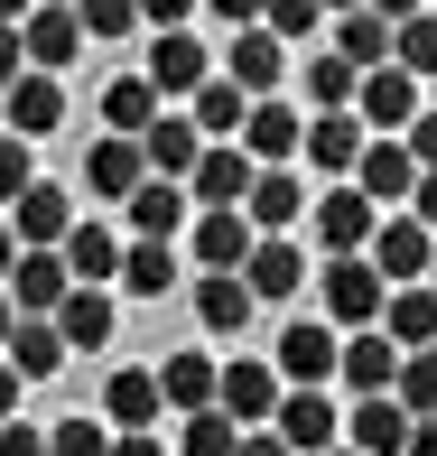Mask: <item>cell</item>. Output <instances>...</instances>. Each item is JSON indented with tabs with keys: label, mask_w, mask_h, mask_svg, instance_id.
Listing matches in <instances>:
<instances>
[{
	"label": "cell",
	"mask_w": 437,
	"mask_h": 456,
	"mask_svg": "<svg viewBox=\"0 0 437 456\" xmlns=\"http://www.w3.org/2000/svg\"><path fill=\"white\" fill-rule=\"evenodd\" d=\"M336 326L326 317H288L279 326V354H270V372H279V391H326L336 382Z\"/></svg>",
	"instance_id": "1"
},
{
	"label": "cell",
	"mask_w": 437,
	"mask_h": 456,
	"mask_svg": "<svg viewBox=\"0 0 437 456\" xmlns=\"http://www.w3.org/2000/svg\"><path fill=\"white\" fill-rule=\"evenodd\" d=\"M252 177H261V168L233 150V140H205V159L186 168V205H196V215H242Z\"/></svg>",
	"instance_id": "2"
},
{
	"label": "cell",
	"mask_w": 437,
	"mask_h": 456,
	"mask_svg": "<svg viewBox=\"0 0 437 456\" xmlns=\"http://www.w3.org/2000/svg\"><path fill=\"white\" fill-rule=\"evenodd\" d=\"M307 280H326V289H317V298H326V326H372V317H382V271H372L363 252L317 261Z\"/></svg>",
	"instance_id": "3"
},
{
	"label": "cell",
	"mask_w": 437,
	"mask_h": 456,
	"mask_svg": "<svg viewBox=\"0 0 437 456\" xmlns=\"http://www.w3.org/2000/svg\"><path fill=\"white\" fill-rule=\"evenodd\" d=\"M214 410H223L233 428H270V410H279V372H270L261 354L214 363Z\"/></svg>",
	"instance_id": "4"
},
{
	"label": "cell",
	"mask_w": 437,
	"mask_h": 456,
	"mask_svg": "<svg viewBox=\"0 0 437 456\" xmlns=\"http://www.w3.org/2000/svg\"><path fill=\"white\" fill-rule=\"evenodd\" d=\"M344 186L372 205V215H401L409 186H419V159H409L401 140H363V159H353V177H344Z\"/></svg>",
	"instance_id": "5"
},
{
	"label": "cell",
	"mask_w": 437,
	"mask_h": 456,
	"mask_svg": "<svg viewBox=\"0 0 437 456\" xmlns=\"http://www.w3.org/2000/svg\"><path fill=\"white\" fill-rule=\"evenodd\" d=\"M270 438H279L288 456H326L344 438V410L326 401V391H279V410H270Z\"/></svg>",
	"instance_id": "6"
},
{
	"label": "cell",
	"mask_w": 437,
	"mask_h": 456,
	"mask_svg": "<svg viewBox=\"0 0 437 456\" xmlns=\"http://www.w3.org/2000/svg\"><path fill=\"white\" fill-rule=\"evenodd\" d=\"M419 112H428V102H419V85H409L401 66H372L363 85H353V121H363L372 140H401Z\"/></svg>",
	"instance_id": "7"
},
{
	"label": "cell",
	"mask_w": 437,
	"mask_h": 456,
	"mask_svg": "<svg viewBox=\"0 0 437 456\" xmlns=\"http://www.w3.org/2000/svg\"><path fill=\"white\" fill-rule=\"evenodd\" d=\"M428 252H437V233H428V224H409V215H382V224H372V242H363V261L382 271V289L428 280Z\"/></svg>",
	"instance_id": "8"
},
{
	"label": "cell",
	"mask_w": 437,
	"mask_h": 456,
	"mask_svg": "<svg viewBox=\"0 0 437 456\" xmlns=\"http://www.w3.org/2000/svg\"><path fill=\"white\" fill-rule=\"evenodd\" d=\"M279 75H288V47H279V37H270V28H233V47H223V85H233L242 102H270Z\"/></svg>",
	"instance_id": "9"
},
{
	"label": "cell",
	"mask_w": 437,
	"mask_h": 456,
	"mask_svg": "<svg viewBox=\"0 0 437 456\" xmlns=\"http://www.w3.org/2000/svg\"><path fill=\"white\" fill-rule=\"evenodd\" d=\"M336 447H353V456H409V410L391 401V391H363V401L344 410V438Z\"/></svg>",
	"instance_id": "10"
},
{
	"label": "cell",
	"mask_w": 437,
	"mask_h": 456,
	"mask_svg": "<svg viewBox=\"0 0 437 456\" xmlns=\"http://www.w3.org/2000/svg\"><path fill=\"white\" fill-rule=\"evenodd\" d=\"M242 289H252V307L261 298H298V289H307V252L288 233H252V252H242Z\"/></svg>",
	"instance_id": "11"
},
{
	"label": "cell",
	"mask_w": 437,
	"mask_h": 456,
	"mask_svg": "<svg viewBox=\"0 0 437 456\" xmlns=\"http://www.w3.org/2000/svg\"><path fill=\"white\" fill-rule=\"evenodd\" d=\"M298 131H307V121L288 112L279 94H270V102H252V112H242V131H233V150L252 159V168H288V159H298Z\"/></svg>",
	"instance_id": "12"
},
{
	"label": "cell",
	"mask_w": 437,
	"mask_h": 456,
	"mask_svg": "<svg viewBox=\"0 0 437 456\" xmlns=\"http://www.w3.org/2000/svg\"><path fill=\"white\" fill-rule=\"evenodd\" d=\"M307 215H317V252H326V261L363 252V242H372V224H382L363 196H353V186H326V196H307Z\"/></svg>",
	"instance_id": "13"
},
{
	"label": "cell",
	"mask_w": 437,
	"mask_h": 456,
	"mask_svg": "<svg viewBox=\"0 0 437 456\" xmlns=\"http://www.w3.org/2000/svg\"><path fill=\"white\" fill-rule=\"evenodd\" d=\"M205 75H214V56H205L186 28H158V47H150V66H140V85H150L158 102H177V94H196Z\"/></svg>",
	"instance_id": "14"
},
{
	"label": "cell",
	"mask_w": 437,
	"mask_h": 456,
	"mask_svg": "<svg viewBox=\"0 0 437 456\" xmlns=\"http://www.w3.org/2000/svg\"><path fill=\"white\" fill-rule=\"evenodd\" d=\"M363 121H353V112H317V121H307V131H298V159H307V168H317V177H353V159H363Z\"/></svg>",
	"instance_id": "15"
},
{
	"label": "cell",
	"mask_w": 437,
	"mask_h": 456,
	"mask_svg": "<svg viewBox=\"0 0 437 456\" xmlns=\"http://www.w3.org/2000/svg\"><path fill=\"white\" fill-rule=\"evenodd\" d=\"M19 56H28V75H66L75 56H85L75 10H28V19H19Z\"/></svg>",
	"instance_id": "16"
},
{
	"label": "cell",
	"mask_w": 437,
	"mask_h": 456,
	"mask_svg": "<svg viewBox=\"0 0 437 456\" xmlns=\"http://www.w3.org/2000/svg\"><path fill=\"white\" fill-rule=\"evenodd\" d=\"M372 326H382L401 354H428V345H437V289H428V280L382 289V317H372Z\"/></svg>",
	"instance_id": "17"
},
{
	"label": "cell",
	"mask_w": 437,
	"mask_h": 456,
	"mask_svg": "<svg viewBox=\"0 0 437 456\" xmlns=\"http://www.w3.org/2000/svg\"><path fill=\"white\" fill-rule=\"evenodd\" d=\"M66 224H75V196H66V186H47V177H37L28 196L10 205V233H19V252H56V242H66Z\"/></svg>",
	"instance_id": "18"
},
{
	"label": "cell",
	"mask_w": 437,
	"mask_h": 456,
	"mask_svg": "<svg viewBox=\"0 0 437 456\" xmlns=\"http://www.w3.org/2000/svg\"><path fill=\"white\" fill-rule=\"evenodd\" d=\"M205 159V131L196 121H177V112H158L150 131H140V168L150 177H168V186H186V168Z\"/></svg>",
	"instance_id": "19"
},
{
	"label": "cell",
	"mask_w": 437,
	"mask_h": 456,
	"mask_svg": "<svg viewBox=\"0 0 437 456\" xmlns=\"http://www.w3.org/2000/svg\"><path fill=\"white\" fill-rule=\"evenodd\" d=\"M298 215H307V177L298 168H261L252 196H242V224H252V233H288Z\"/></svg>",
	"instance_id": "20"
},
{
	"label": "cell",
	"mask_w": 437,
	"mask_h": 456,
	"mask_svg": "<svg viewBox=\"0 0 437 456\" xmlns=\"http://www.w3.org/2000/svg\"><path fill=\"white\" fill-rule=\"evenodd\" d=\"M56 261H66V280H75V289H102V280H121V242L102 233L93 215H75V224H66V242H56Z\"/></svg>",
	"instance_id": "21"
},
{
	"label": "cell",
	"mask_w": 437,
	"mask_h": 456,
	"mask_svg": "<svg viewBox=\"0 0 437 456\" xmlns=\"http://www.w3.org/2000/svg\"><path fill=\"white\" fill-rule=\"evenodd\" d=\"M0 112H10V140H47L56 121H66V85H56V75H19V85L0 94Z\"/></svg>",
	"instance_id": "22"
},
{
	"label": "cell",
	"mask_w": 437,
	"mask_h": 456,
	"mask_svg": "<svg viewBox=\"0 0 437 456\" xmlns=\"http://www.w3.org/2000/svg\"><path fill=\"white\" fill-rule=\"evenodd\" d=\"M56 336H66V354H102V345H112V298H102V289H66V298H56Z\"/></svg>",
	"instance_id": "23"
},
{
	"label": "cell",
	"mask_w": 437,
	"mask_h": 456,
	"mask_svg": "<svg viewBox=\"0 0 437 456\" xmlns=\"http://www.w3.org/2000/svg\"><path fill=\"white\" fill-rule=\"evenodd\" d=\"M0 363H10L19 382H56L75 354H66V336H56L47 317H19V326H10V345H0Z\"/></svg>",
	"instance_id": "24"
},
{
	"label": "cell",
	"mask_w": 437,
	"mask_h": 456,
	"mask_svg": "<svg viewBox=\"0 0 437 456\" xmlns=\"http://www.w3.org/2000/svg\"><path fill=\"white\" fill-rule=\"evenodd\" d=\"M0 289H10V307H19V317H56V298H66L75 280H66V261H56V252H19Z\"/></svg>",
	"instance_id": "25"
},
{
	"label": "cell",
	"mask_w": 437,
	"mask_h": 456,
	"mask_svg": "<svg viewBox=\"0 0 437 456\" xmlns=\"http://www.w3.org/2000/svg\"><path fill=\"white\" fill-rule=\"evenodd\" d=\"M336 372L353 382V401H363V391H391V372H401V345H391L382 326H353V336L336 345Z\"/></svg>",
	"instance_id": "26"
},
{
	"label": "cell",
	"mask_w": 437,
	"mask_h": 456,
	"mask_svg": "<svg viewBox=\"0 0 437 456\" xmlns=\"http://www.w3.org/2000/svg\"><path fill=\"white\" fill-rule=\"evenodd\" d=\"M140 177H150V168H140V140H112V131H102V140H93V159H85V186H93L102 205H131V196H140Z\"/></svg>",
	"instance_id": "27"
},
{
	"label": "cell",
	"mask_w": 437,
	"mask_h": 456,
	"mask_svg": "<svg viewBox=\"0 0 437 456\" xmlns=\"http://www.w3.org/2000/svg\"><path fill=\"white\" fill-rule=\"evenodd\" d=\"M196 326H205V336H242V326H252V289H242V271H205L196 280Z\"/></svg>",
	"instance_id": "28"
},
{
	"label": "cell",
	"mask_w": 437,
	"mask_h": 456,
	"mask_svg": "<svg viewBox=\"0 0 437 456\" xmlns=\"http://www.w3.org/2000/svg\"><path fill=\"white\" fill-rule=\"evenodd\" d=\"M131 224H140V242H177L186 224H196V205H186V186H168V177H140Z\"/></svg>",
	"instance_id": "29"
},
{
	"label": "cell",
	"mask_w": 437,
	"mask_h": 456,
	"mask_svg": "<svg viewBox=\"0 0 437 456\" xmlns=\"http://www.w3.org/2000/svg\"><path fill=\"white\" fill-rule=\"evenodd\" d=\"M158 372H112L102 382V428H158Z\"/></svg>",
	"instance_id": "30"
},
{
	"label": "cell",
	"mask_w": 437,
	"mask_h": 456,
	"mask_svg": "<svg viewBox=\"0 0 437 456\" xmlns=\"http://www.w3.org/2000/svg\"><path fill=\"white\" fill-rule=\"evenodd\" d=\"M158 410H177V419L214 410V363H205V354H168V363H158Z\"/></svg>",
	"instance_id": "31"
},
{
	"label": "cell",
	"mask_w": 437,
	"mask_h": 456,
	"mask_svg": "<svg viewBox=\"0 0 437 456\" xmlns=\"http://www.w3.org/2000/svg\"><path fill=\"white\" fill-rule=\"evenodd\" d=\"M186 242H196L205 271H242V252H252V224H242V215H196V224H186Z\"/></svg>",
	"instance_id": "32"
},
{
	"label": "cell",
	"mask_w": 437,
	"mask_h": 456,
	"mask_svg": "<svg viewBox=\"0 0 437 456\" xmlns=\"http://www.w3.org/2000/svg\"><path fill=\"white\" fill-rule=\"evenodd\" d=\"M121 289L131 298H168L177 289V242H121Z\"/></svg>",
	"instance_id": "33"
},
{
	"label": "cell",
	"mask_w": 437,
	"mask_h": 456,
	"mask_svg": "<svg viewBox=\"0 0 437 456\" xmlns=\"http://www.w3.org/2000/svg\"><path fill=\"white\" fill-rule=\"evenodd\" d=\"M150 121H158V94L140 85V75H112V85H102V131L112 140H140Z\"/></svg>",
	"instance_id": "34"
},
{
	"label": "cell",
	"mask_w": 437,
	"mask_h": 456,
	"mask_svg": "<svg viewBox=\"0 0 437 456\" xmlns=\"http://www.w3.org/2000/svg\"><path fill=\"white\" fill-rule=\"evenodd\" d=\"M336 56H344L353 75L391 66V28H382V19H372V10H344V19H336Z\"/></svg>",
	"instance_id": "35"
},
{
	"label": "cell",
	"mask_w": 437,
	"mask_h": 456,
	"mask_svg": "<svg viewBox=\"0 0 437 456\" xmlns=\"http://www.w3.org/2000/svg\"><path fill=\"white\" fill-rule=\"evenodd\" d=\"M186 102H196V112H186V121H196L205 140H233V131H242V112H252V102H242L233 85H223V75H205V85L186 94Z\"/></svg>",
	"instance_id": "36"
},
{
	"label": "cell",
	"mask_w": 437,
	"mask_h": 456,
	"mask_svg": "<svg viewBox=\"0 0 437 456\" xmlns=\"http://www.w3.org/2000/svg\"><path fill=\"white\" fill-rule=\"evenodd\" d=\"M391 66L419 85V75H437V10H419V19H401L391 28Z\"/></svg>",
	"instance_id": "37"
},
{
	"label": "cell",
	"mask_w": 437,
	"mask_h": 456,
	"mask_svg": "<svg viewBox=\"0 0 437 456\" xmlns=\"http://www.w3.org/2000/svg\"><path fill=\"white\" fill-rule=\"evenodd\" d=\"M391 401H401L409 419H437V345H428V354H401V372H391Z\"/></svg>",
	"instance_id": "38"
},
{
	"label": "cell",
	"mask_w": 437,
	"mask_h": 456,
	"mask_svg": "<svg viewBox=\"0 0 437 456\" xmlns=\"http://www.w3.org/2000/svg\"><path fill=\"white\" fill-rule=\"evenodd\" d=\"M353 85H363V75H353L336 47H317V56H307V94H317V112H353Z\"/></svg>",
	"instance_id": "39"
},
{
	"label": "cell",
	"mask_w": 437,
	"mask_h": 456,
	"mask_svg": "<svg viewBox=\"0 0 437 456\" xmlns=\"http://www.w3.org/2000/svg\"><path fill=\"white\" fill-rule=\"evenodd\" d=\"M242 428L223 419V410H196V419H177V456H233Z\"/></svg>",
	"instance_id": "40"
},
{
	"label": "cell",
	"mask_w": 437,
	"mask_h": 456,
	"mask_svg": "<svg viewBox=\"0 0 437 456\" xmlns=\"http://www.w3.org/2000/svg\"><path fill=\"white\" fill-rule=\"evenodd\" d=\"M75 28H85V47H93V37L112 47V37L140 28V0H75Z\"/></svg>",
	"instance_id": "41"
},
{
	"label": "cell",
	"mask_w": 437,
	"mask_h": 456,
	"mask_svg": "<svg viewBox=\"0 0 437 456\" xmlns=\"http://www.w3.org/2000/svg\"><path fill=\"white\" fill-rule=\"evenodd\" d=\"M261 28L279 37V47H298V37H317V28H326V10H317V0H270Z\"/></svg>",
	"instance_id": "42"
},
{
	"label": "cell",
	"mask_w": 437,
	"mask_h": 456,
	"mask_svg": "<svg viewBox=\"0 0 437 456\" xmlns=\"http://www.w3.org/2000/svg\"><path fill=\"white\" fill-rule=\"evenodd\" d=\"M47 456H112V428H102V419H56Z\"/></svg>",
	"instance_id": "43"
},
{
	"label": "cell",
	"mask_w": 437,
	"mask_h": 456,
	"mask_svg": "<svg viewBox=\"0 0 437 456\" xmlns=\"http://www.w3.org/2000/svg\"><path fill=\"white\" fill-rule=\"evenodd\" d=\"M28 186H37V159H28V140H10V131H0V205H19Z\"/></svg>",
	"instance_id": "44"
},
{
	"label": "cell",
	"mask_w": 437,
	"mask_h": 456,
	"mask_svg": "<svg viewBox=\"0 0 437 456\" xmlns=\"http://www.w3.org/2000/svg\"><path fill=\"white\" fill-rule=\"evenodd\" d=\"M205 0H140V28H186Z\"/></svg>",
	"instance_id": "45"
},
{
	"label": "cell",
	"mask_w": 437,
	"mask_h": 456,
	"mask_svg": "<svg viewBox=\"0 0 437 456\" xmlns=\"http://www.w3.org/2000/svg\"><path fill=\"white\" fill-rule=\"evenodd\" d=\"M401 150L419 159V168H437V112H419V121H409V131H401Z\"/></svg>",
	"instance_id": "46"
},
{
	"label": "cell",
	"mask_w": 437,
	"mask_h": 456,
	"mask_svg": "<svg viewBox=\"0 0 437 456\" xmlns=\"http://www.w3.org/2000/svg\"><path fill=\"white\" fill-rule=\"evenodd\" d=\"M401 215H409V224H428V233H437V168H419V186H409V205H401Z\"/></svg>",
	"instance_id": "47"
},
{
	"label": "cell",
	"mask_w": 437,
	"mask_h": 456,
	"mask_svg": "<svg viewBox=\"0 0 437 456\" xmlns=\"http://www.w3.org/2000/svg\"><path fill=\"white\" fill-rule=\"evenodd\" d=\"M0 456H47V428H28V419H10V428H0Z\"/></svg>",
	"instance_id": "48"
},
{
	"label": "cell",
	"mask_w": 437,
	"mask_h": 456,
	"mask_svg": "<svg viewBox=\"0 0 437 456\" xmlns=\"http://www.w3.org/2000/svg\"><path fill=\"white\" fill-rule=\"evenodd\" d=\"M112 456H168V438L158 428H112Z\"/></svg>",
	"instance_id": "49"
},
{
	"label": "cell",
	"mask_w": 437,
	"mask_h": 456,
	"mask_svg": "<svg viewBox=\"0 0 437 456\" xmlns=\"http://www.w3.org/2000/svg\"><path fill=\"white\" fill-rule=\"evenodd\" d=\"M19 75H28V56H19V28H0V94H10Z\"/></svg>",
	"instance_id": "50"
},
{
	"label": "cell",
	"mask_w": 437,
	"mask_h": 456,
	"mask_svg": "<svg viewBox=\"0 0 437 456\" xmlns=\"http://www.w3.org/2000/svg\"><path fill=\"white\" fill-rule=\"evenodd\" d=\"M205 10H214V19H233V28H261V10H270V0H205Z\"/></svg>",
	"instance_id": "51"
},
{
	"label": "cell",
	"mask_w": 437,
	"mask_h": 456,
	"mask_svg": "<svg viewBox=\"0 0 437 456\" xmlns=\"http://www.w3.org/2000/svg\"><path fill=\"white\" fill-rule=\"evenodd\" d=\"M363 10H372V19H382V28H401V19H419V10H428V0H363Z\"/></svg>",
	"instance_id": "52"
},
{
	"label": "cell",
	"mask_w": 437,
	"mask_h": 456,
	"mask_svg": "<svg viewBox=\"0 0 437 456\" xmlns=\"http://www.w3.org/2000/svg\"><path fill=\"white\" fill-rule=\"evenodd\" d=\"M19 391H28V382H19V372H10V363H0V428H10V419H19Z\"/></svg>",
	"instance_id": "53"
},
{
	"label": "cell",
	"mask_w": 437,
	"mask_h": 456,
	"mask_svg": "<svg viewBox=\"0 0 437 456\" xmlns=\"http://www.w3.org/2000/svg\"><path fill=\"white\" fill-rule=\"evenodd\" d=\"M233 456H288V447L270 438V428H242V447H233Z\"/></svg>",
	"instance_id": "54"
},
{
	"label": "cell",
	"mask_w": 437,
	"mask_h": 456,
	"mask_svg": "<svg viewBox=\"0 0 437 456\" xmlns=\"http://www.w3.org/2000/svg\"><path fill=\"white\" fill-rule=\"evenodd\" d=\"M409 456H437V419H409Z\"/></svg>",
	"instance_id": "55"
},
{
	"label": "cell",
	"mask_w": 437,
	"mask_h": 456,
	"mask_svg": "<svg viewBox=\"0 0 437 456\" xmlns=\"http://www.w3.org/2000/svg\"><path fill=\"white\" fill-rule=\"evenodd\" d=\"M37 10V0H0V28H19V19H28Z\"/></svg>",
	"instance_id": "56"
},
{
	"label": "cell",
	"mask_w": 437,
	"mask_h": 456,
	"mask_svg": "<svg viewBox=\"0 0 437 456\" xmlns=\"http://www.w3.org/2000/svg\"><path fill=\"white\" fill-rule=\"evenodd\" d=\"M10 261H19V233H10V224H0V280H10Z\"/></svg>",
	"instance_id": "57"
},
{
	"label": "cell",
	"mask_w": 437,
	"mask_h": 456,
	"mask_svg": "<svg viewBox=\"0 0 437 456\" xmlns=\"http://www.w3.org/2000/svg\"><path fill=\"white\" fill-rule=\"evenodd\" d=\"M10 326H19V307H10V289H0V345H10Z\"/></svg>",
	"instance_id": "58"
},
{
	"label": "cell",
	"mask_w": 437,
	"mask_h": 456,
	"mask_svg": "<svg viewBox=\"0 0 437 456\" xmlns=\"http://www.w3.org/2000/svg\"><path fill=\"white\" fill-rule=\"evenodd\" d=\"M317 10H326V19H344V10H363V0H317Z\"/></svg>",
	"instance_id": "59"
},
{
	"label": "cell",
	"mask_w": 437,
	"mask_h": 456,
	"mask_svg": "<svg viewBox=\"0 0 437 456\" xmlns=\"http://www.w3.org/2000/svg\"><path fill=\"white\" fill-rule=\"evenodd\" d=\"M37 10H75V0H37Z\"/></svg>",
	"instance_id": "60"
},
{
	"label": "cell",
	"mask_w": 437,
	"mask_h": 456,
	"mask_svg": "<svg viewBox=\"0 0 437 456\" xmlns=\"http://www.w3.org/2000/svg\"><path fill=\"white\" fill-rule=\"evenodd\" d=\"M428 289H437V252H428Z\"/></svg>",
	"instance_id": "61"
},
{
	"label": "cell",
	"mask_w": 437,
	"mask_h": 456,
	"mask_svg": "<svg viewBox=\"0 0 437 456\" xmlns=\"http://www.w3.org/2000/svg\"><path fill=\"white\" fill-rule=\"evenodd\" d=\"M326 456H353V447H326Z\"/></svg>",
	"instance_id": "62"
}]
</instances>
